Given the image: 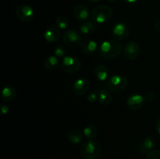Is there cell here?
Wrapping results in <instances>:
<instances>
[{
    "label": "cell",
    "mask_w": 160,
    "mask_h": 159,
    "mask_svg": "<svg viewBox=\"0 0 160 159\" xmlns=\"http://www.w3.org/2000/svg\"><path fill=\"white\" fill-rule=\"evenodd\" d=\"M99 53L103 58L107 59H116L122 51V45L120 41L109 39L104 41L99 46Z\"/></svg>",
    "instance_id": "1"
},
{
    "label": "cell",
    "mask_w": 160,
    "mask_h": 159,
    "mask_svg": "<svg viewBox=\"0 0 160 159\" xmlns=\"http://www.w3.org/2000/svg\"><path fill=\"white\" fill-rule=\"evenodd\" d=\"M81 154L85 159H97L101 154V146L93 140H88L81 147Z\"/></svg>",
    "instance_id": "2"
},
{
    "label": "cell",
    "mask_w": 160,
    "mask_h": 159,
    "mask_svg": "<svg viewBox=\"0 0 160 159\" xmlns=\"http://www.w3.org/2000/svg\"><path fill=\"white\" fill-rule=\"evenodd\" d=\"M113 15L112 9L106 5H100L94 8L92 11V18L96 23H105L111 20Z\"/></svg>",
    "instance_id": "3"
},
{
    "label": "cell",
    "mask_w": 160,
    "mask_h": 159,
    "mask_svg": "<svg viewBox=\"0 0 160 159\" xmlns=\"http://www.w3.org/2000/svg\"><path fill=\"white\" fill-rule=\"evenodd\" d=\"M128 86V78L121 74H116L111 76L107 81V87L109 91L114 94L123 93Z\"/></svg>",
    "instance_id": "4"
},
{
    "label": "cell",
    "mask_w": 160,
    "mask_h": 159,
    "mask_svg": "<svg viewBox=\"0 0 160 159\" xmlns=\"http://www.w3.org/2000/svg\"><path fill=\"white\" fill-rule=\"evenodd\" d=\"M60 65L65 73L74 74L78 73L81 69V62L76 56L67 55L62 58Z\"/></svg>",
    "instance_id": "5"
},
{
    "label": "cell",
    "mask_w": 160,
    "mask_h": 159,
    "mask_svg": "<svg viewBox=\"0 0 160 159\" xmlns=\"http://www.w3.org/2000/svg\"><path fill=\"white\" fill-rule=\"evenodd\" d=\"M62 42L69 48H77L81 45V36L73 29L66 30L62 34Z\"/></svg>",
    "instance_id": "6"
},
{
    "label": "cell",
    "mask_w": 160,
    "mask_h": 159,
    "mask_svg": "<svg viewBox=\"0 0 160 159\" xmlns=\"http://www.w3.org/2000/svg\"><path fill=\"white\" fill-rule=\"evenodd\" d=\"M16 16L20 21L23 23H29L33 20L34 16V10L28 5H20L16 9Z\"/></svg>",
    "instance_id": "7"
},
{
    "label": "cell",
    "mask_w": 160,
    "mask_h": 159,
    "mask_svg": "<svg viewBox=\"0 0 160 159\" xmlns=\"http://www.w3.org/2000/svg\"><path fill=\"white\" fill-rule=\"evenodd\" d=\"M140 45L134 41H130L125 44L123 47V54L129 60H134L140 55Z\"/></svg>",
    "instance_id": "8"
},
{
    "label": "cell",
    "mask_w": 160,
    "mask_h": 159,
    "mask_svg": "<svg viewBox=\"0 0 160 159\" xmlns=\"http://www.w3.org/2000/svg\"><path fill=\"white\" fill-rule=\"evenodd\" d=\"M112 34L116 40L123 41L128 38L129 36V27L124 23H118L112 28Z\"/></svg>",
    "instance_id": "9"
},
{
    "label": "cell",
    "mask_w": 160,
    "mask_h": 159,
    "mask_svg": "<svg viewBox=\"0 0 160 159\" xmlns=\"http://www.w3.org/2000/svg\"><path fill=\"white\" fill-rule=\"evenodd\" d=\"M89 82L85 78H78L73 85V93L78 96H84L88 92Z\"/></svg>",
    "instance_id": "10"
},
{
    "label": "cell",
    "mask_w": 160,
    "mask_h": 159,
    "mask_svg": "<svg viewBox=\"0 0 160 159\" xmlns=\"http://www.w3.org/2000/svg\"><path fill=\"white\" fill-rule=\"evenodd\" d=\"M145 98L142 94H134L131 95L128 98L127 104L128 108L132 111H138L142 108L145 104Z\"/></svg>",
    "instance_id": "11"
},
{
    "label": "cell",
    "mask_w": 160,
    "mask_h": 159,
    "mask_svg": "<svg viewBox=\"0 0 160 159\" xmlns=\"http://www.w3.org/2000/svg\"><path fill=\"white\" fill-rule=\"evenodd\" d=\"M61 37V31L59 28L55 26H50L47 28L44 32V37L45 41L49 43H54L57 41Z\"/></svg>",
    "instance_id": "12"
},
{
    "label": "cell",
    "mask_w": 160,
    "mask_h": 159,
    "mask_svg": "<svg viewBox=\"0 0 160 159\" xmlns=\"http://www.w3.org/2000/svg\"><path fill=\"white\" fill-rule=\"evenodd\" d=\"M73 16L79 21H85L89 17V9L85 5H77L73 8Z\"/></svg>",
    "instance_id": "13"
},
{
    "label": "cell",
    "mask_w": 160,
    "mask_h": 159,
    "mask_svg": "<svg viewBox=\"0 0 160 159\" xmlns=\"http://www.w3.org/2000/svg\"><path fill=\"white\" fill-rule=\"evenodd\" d=\"M156 146H157V143H156V139L152 136H148L140 144V150L142 151V153L148 154L149 151L154 150Z\"/></svg>",
    "instance_id": "14"
},
{
    "label": "cell",
    "mask_w": 160,
    "mask_h": 159,
    "mask_svg": "<svg viewBox=\"0 0 160 159\" xmlns=\"http://www.w3.org/2000/svg\"><path fill=\"white\" fill-rule=\"evenodd\" d=\"M81 51L86 55H92L96 51L98 48V45L95 41L92 39H88L84 41L81 45Z\"/></svg>",
    "instance_id": "15"
},
{
    "label": "cell",
    "mask_w": 160,
    "mask_h": 159,
    "mask_svg": "<svg viewBox=\"0 0 160 159\" xmlns=\"http://www.w3.org/2000/svg\"><path fill=\"white\" fill-rule=\"evenodd\" d=\"M16 96H17V90L13 86L6 85L2 90L1 99L6 102L14 100Z\"/></svg>",
    "instance_id": "16"
},
{
    "label": "cell",
    "mask_w": 160,
    "mask_h": 159,
    "mask_svg": "<svg viewBox=\"0 0 160 159\" xmlns=\"http://www.w3.org/2000/svg\"><path fill=\"white\" fill-rule=\"evenodd\" d=\"M94 75L99 81H104L108 79L109 75V70L106 65H98L94 70Z\"/></svg>",
    "instance_id": "17"
},
{
    "label": "cell",
    "mask_w": 160,
    "mask_h": 159,
    "mask_svg": "<svg viewBox=\"0 0 160 159\" xmlns=\"http://www.w3.org/2000/svg\"><path fill=\"white\" fill-rule=\"evenodd\" d=\"M98 101L102 105L107 106L111 104L112 101V94L106 89H102L98 91Z\"/></svg>",
    "instance_id": "18"
},
{
    "label": "cell",
    "mask_w": 160,
    "mask_h": 159,
    "mask_svg": "<svg viewBox=\"0 0 160 159\" xmlns=\"http://www.w3.org/2000/svg\"><path fill=\"white\" fill-rule=\"evenodd\" d=\"M60 61H59V58L57 56L54 55H49L45 59L44 61V66L49 70H53L57 69L60 65Z\"/></svg>",
    "instance_id": "19"
},
{
    "label": "cell",
    "mask_w": 160,
    "mask_h": 159,
    "mask_svg": "<svg viewBox=\"0 0 160 159\" xmlns=\"http://www.w3.org/2000/svg\"><path fill=\"white\" fill-rule=\"evenodd\" d=\"M84 134L78 129H73L68 133L67 138L69 141L73 144H78L84 140Z\"/></svg>",
    "instance_id": "20"
},
{
    "label": "cell",
    "mask_w": 160,
    "mask_h": 159,
    "mask_svg": "<svg viewBox=\"0 0 160 159\" xmlns=\"http://www.w3.org/2000/svg\"><path fill=\"white\" fill-rule=\"evenodd\" d=\"M97 29L96 23L94 21H87L83 23L80 26L79 30L80 32L82 35H87V34H91V33L95 31Z\"/></svg>",
    "instance_id": "21"
},
{
    "label": "cell",
    "mask_w": 160,
    "mask_h": 159,
    "mask_svg": "<svg viewBox=\"0 0 160 159\" xmlns=\"http://www.w3.org/2000/svg\"><path fill=\"white\" fill-rule=\"evenodd\" d=\"M98 130L97 127L94 125H88L85 126L83 130V134L85 137H87L88 140H94L95 137L98 136Z\"/></svg>",
    "instance_id": "22"
},
{
    "label": "cell",
    "mask_w": 160,
    "mask_h": 159,
    "mask_svg": "<svg viewBox=\"0 0 160 159\" xmlns=\"http://www.w3.org/2000/svg\"><path fill=\"white\" fill-rule=\"evenodd\" d=\"M56 27L59 30H67L68 29L69 20L65 16L60 15L56 19Z\"/></svg>",
    "instance_id": "23"
},
{
    "label": "cell",
    "mask_w": 160,
    "mask_h": 159,
    "mask_svg": "<svg viewBox=\"0 0 160 159\" xmlns=\"http://www.w3.org/2000/svg\"><path fill=\"white\" fill-rule=\"evenodd\" d=\"M67 47L65 45H58L54 48V55L58 58H64L67 56Z\"/></svg>",
    "instance_id": "24"
},
{
    "label": "cell",
    "mask_w": 160,
    "mask_h": 159,
    "mask_svg": "<svg viewBox=\"0 0 160 159\" xmlns=\"http://www.w3.org/2000/svg\"><path fill=\"white\" fill-rule=\"evenodd\" d=\"M98 99V91L97 90H92L87 95V101L89 103H94Z\"/></svg>",
    "instance_id": "25"
},
{
    "label": "cell",
    "mask_w": 160,
    "mask_h": 159,
    "mask_svg": "<svg viewBox=\"0 0 160 159\" xmlns=\"http://www.w3.org/2000/svg\"><path fill=\"white\" fill-rule=\"evenodd\" d=\"M144 98H145V101L148 103H152L153 101H155L157 98V95L155 92L153 91H148L144 95Z\"/></svg>",
    "instance_id": "26"
},
{
    "label": "cell",
    "mask_w": 160,
    "mask_h": 159,
    "mask_svg": "<svg viewBox=\"0 0 160 159\" xmlns=\"http://www.w3.org/2000/svg\"><path fill=\"white\" fill-rule=\"evenodd\" d=\"M146 159H160V150L154 149L149 151L147 154Z\"/></svg>",
    "instance_id": "27"
},
{
    "label": "cell",
    "mask_w": 160,
    "mask_h": 159,
    "mask_svg": "<svg viewBox=\"0 0 160 159\" xmlns=\"http://www.w3.org/2000/svg\"><path fill=\"white\" fill-rule=\"evenodd\" d=\"M9 108L7 104H1V112L3 115H6V114H7L8 112H9Z\"/></svg>",
    "instance_id": "28"
},
{
    "label": "cell",
    "mask_w": 160,
    "mask_h": 159,
    "mask_svg": "<svg viewBox=\"0 0 160 159\" xmlns=\"http://www.w3.org/2000/svg\"><path fill=\"white\" fill-rule=\"evenodd\" d=\"M155 29L156 30V31L160 33V19L156 20V22L155 23Z\"/></svg>",
    "instance_id": "29"
},
{
    "label": "cell",
    "mask_w": 160,
    "mask_h": 159,
    "mask_svg": "<svg viewBox=\"0 0 160 159\" xmlns=\"http://www.w3.org/2000/svg\"><path fill=\"white\" fill-rule=\"evenodd\" d=\"M156 131H157L158 133H159L160 135V117L159 118H158L157 121H156Z\"/></svg>",
    "instance_id": "30"
},
{
    "label": "cell",
    "mask_w": 160,
    "mask_h": 159,
    "mask_svg": "<svg viewBox=\"0 0 160 159\" xmlns=\"http://www.w3.org/2000/svg\"><path fill=\"white\" fill-rule=\"evenodd\" d=\"M122 1L125 2H128V3H134L135 2H137L138 0H122Z\"/></svg>",
    "instance_id": "31"
},
{
    "label": "cell",
    "mask_w": 160,
    "mask_h": 159,
    "mask_svg": "<svg viewBox=\"0 0 160 159\" xmlns=\"http://www.w3.org/2000/svg\"><path fill=\"white\" fill-rule=\"evenodd\" d=\"M88 1H89L90 2H98L100 0H88Z\"/></svg>",
    "instance_id": "32"
},
{
    "label": "cell",
    "mask_w": 160,
    "mask_h": 159,
    "mask_svg": "<svg viewBox=\"0 0 160 159\" xmlns=\"http://www.w3.org/2000/svg\"><path fill=\"white\" fill-rule=\"evenodd\" d=\"M107 2L109 3H113V2H115L116 0H107Z\"/></svg>",
    "instance_id": "33"
}]
</instances>
